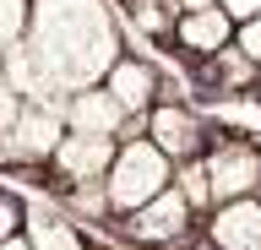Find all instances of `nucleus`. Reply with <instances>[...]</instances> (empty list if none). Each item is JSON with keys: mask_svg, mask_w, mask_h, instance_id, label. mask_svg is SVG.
Wrapping results in <instances>:
<instances>
[{"mask_svg": "<svg viewBox=\"0 0 261 250\" xmlns=\"http://www.w3.org/2000/svg\"><path fill=\"white\" fill-rule=\"evenodd\" d=\"M60 115H65V131H93V136H130V131H142V120H130L125 109L109 98V87H103V82L65 93V98H60Z\"/></svg>", "mask_w": 261, "mask_h": 250, "instance_id": "obj_9", "label": "nucleus"}, {"mask_svg": "<svg viewBox=\"0 0 261 250\" xmlns=\"http://www.w3.org/2000/svg\"><path fill=\"white\" fill-rule=\"evenodd\" d=\"M240 33V22L228 17L223 6H201V11H174V33H169V49L191 54V60H212L223 54Z\"/></svg>", "mask_w": 261, "mask_h": 250, "instance_id": "obj_10", "label": "nucleus"}, {"mask_svg": "<svg viewBox=\"0 0 261 250\" xmlns=\"http://www.w3.org/2000/svg\"><path fill=\"white\" fill-rule=\"evenodd\" d=\"M120 234H125V245H136V250H191L196 239H201V212L191 207V196H185L179 185H169V190H158L147 207L120 217Z\"/></svg>", "mask_w": 261, "mask_h": 250, "instance_id": "obj_3", "label": "nucleus"}, {"mask_svg": "<svg viewBox=\"0 0 261 250\" xmlns=\"http://www.w3.org/2000/svg\"><path fill=\"white\" fill-rule=\"evenodd\" d=\"M28 44L55 76L60 98L76 87H93L125 49L120 6L114 0H33Z\"/></svg>", "mask_w": 261, "mask_h": 250, "instance_id": "obj_1", "label": "nucleus"}, {"mask_svg": "<svg viewBox=\"0 0 261 250\" xmlns=\"http://www.w3.org/2000/svg\"><path fill=\"white\" fill-rule=\"evenodd\" d=\"M114 147H120V136H93V131H65L60 147L49 152L44 174L55 185H87V180H103L114 163Z\"/></svg>", "mask_w": 261, "mask_h": 250, "instance_id": "obj_6", "label": "nucleus"}, {"mask_svg": "<svg viewBox=\"0 0 261 250\" xmlns=\"http://www.w3.org/2000/svg\"><path fill=\"white\" fill-rule=\"evenodd\" d=\"M142 136L152 142V147H163L169 152V163H196L201 152H207V142H212V115H201L191 98H169L163 93L152 109L142 115Z\"/></svg>", "mask_w": 261, "mask_h": 250, "instance_id": "obj_4", "label": "nucleus"}, {"mask_svg": "<svg viewBox=\"0 0 261 250\" xmlns=\"http://www.w3.org/2000/svg\"><path fill=\"white\" fill-rule=\"evenodd\" d=\"M201 169H207V190L212 207L234 196H256L261 190V142L240 131H218L201 152Z\"/></svg>", "mask_w": 261, "mask_h": 250, "instance_id": "obj_5", "label": "nucleus"}, {"mask_svg": "<svg viewBox=\"0 0 261 250\" xmlns=\"http://www.w3.org/2000/svg\"><path fill=\"white\" fill-rule=\"evenodd\" d=\"M218 6H223L234 22H245V17H256V11H261V0H218Z\"/></svg>", "mask_w": 261, "mask_h": 250, "instance_id": "obj_15", "label": "nucleus"}, {"mask_svg": "<svg viewBox=\"0 0 261 250\" xmlns=\"http://www.w3.org/2000/svg\"><path fill=\"white\" fill-rule=\"evenodd\" d=\"M0 250H33V245H28V234H11V239H0Z\"/></svg>", "mask_w": 261, "mask_h": 250, "instance_id": "obj_17", "label": "nucleus"}, {"mask_svg": "<svg viewBox=\"0 0 261 250\" xmlns=\"http://www.w3.org/2000/svg\"><path fill=\"white\" fill-rule=\"evenodd\" d=\"M22 234H28L33 250H87V229L65 212L60 201L55 207H38L28 201V217H22Z\"/></svg>", "mask_w": 261, "mask_h": 250, "instance_id": "obj_11", "label": "nucleus"}, {"mask_svg": "<svg viewBox=\"0 0 261 250\" xmlns=\"http://www.w3.org/2000/svg\"><path fill=\"white\" fill-rule=\"evenodd\" d=\"M11 103H16V93H11V82H6V71H0V115H6Z\"/></svg>", "mask_w": 261, "mask_h": 250, "instance_id": "obj_16", "label": "nucleus"}, {"mask_svg": "<svg viewBox=\"0 0 261 250\" xmlns=\"http://www.w3.org/2000/svg\"><path fill=\"white\" fill-rule=\"evenodd\" d=\"M103 87H109V98L120 103L130 120H142L147 109L163 98V66L147 60V54H136V49H120V60L103 71Z\"/></svg>", "mask_w": 261, "mask_h": 250, "instance_id": "obj_7", "label": "nucleus"}, {"mask_svg": "<svg viewBox=\"0 0 261 250\" xmlns=\"http://www.w3.org/2000/svg\"><path fill=\"white\" fill-rule=\"evenodd\" d=\"M169 185H174V163H169V152L152 147L142 131L120 136L114 163H109V174H103V196H109V217H114V223L130 217L136 207H147V201L158 196V190H169Z\"/></svg>", "mask_w": 261, "mask_h": 250, "instance_id": "obj_2", "label": "nucleus"}, {"mask_svg": "<svg viewBox=\"0 0 261 250\" xmlns=\"http://www.w3.org/2000/svg\"><path fill=\"white\" fill-rule=\"evenodd\" d=\"M256 196H261V190H256Z\"/></svg>", "mask_w": 261, "mask_h": 250, "instance_id": "obj_20", "label": "nucleus"}, {"mask_svg": "<svg viewBox=\"0 0 261 250\" xmlns=\"http://www.w3.org/2000/svg\"><path fill=\"white\" fill-rule=\"evenodd\" d=\"M28 22H33V0H0V49L28 38Z\"/></svg>", "mask_w": 261, "mask_h": 250, "instance_id": "obj_12", "label": "nucleus"}, {"mask_svg": "<svg viewBox=\"0 0 261 250\" xmlns=\"http://www.w3.org/2000/svg\"><path fill=\"white\" fill-rule=\"evenodd\" d=\"M234 49H240L245 60H250V66L261 71V11H256V17H245V22H240V33H234Z\"/></svg>", "mask_w": 261, "mask_h": 250, "instance_id": "obj_13", "label": "nucleus"}, {"mask_svg": "<svg viewBox=\"0 0 261 250\" xmlns=\"http://www.w3.org/2000/svg\"><path fill=\"white\" fill-rule=\"evenodd\" d=\"M120 6H130V0H120Z\"/></svg>", "mask_w": 261, "mask_h": 250, "instance_id": "obj_19", "label": "nucleus"}, {"mask_svg": "<svg viewBox=\"0 0 261 250\" xmlns=\"http://www.w3.org/2000/svg\"><path fill=\"white\" fill-rule=\"evenodd\" d=\"M201 250H261V196L218 201L201 217Z\"/></svg>", "mask_w": 261, "mask_h": 250, "instance_id": "obj_8", "label": "nucleus"}, {"mask_svg": "<svg viewBox=\"0 0 261 250\" xmlns=\"http://www.w3.org/2000/svg\"><path fill=\"white\" fill-rule=\"evenodd\" d=\"M22 217H28V201L11 196V190H0V239L22 234Z\"/></svg>", "mask_w": 261, "mask_h": 250, "instance_id": "obj_14", "label": "nucleus"}, {"mask_svg": "<svg viewBox=\"0 0 261 250\" xmlns=\"http://www.w3.org/2000/svg\"><path fill=\"white\" fill-rule=\"evenodd\" d=\"M201 6H218V0H174V11H201Z\"/></svg>", "mask_w": 261, "mask_h": 250, "instance_id": "obj_18", "label": "nucleus"}]
</instances>
